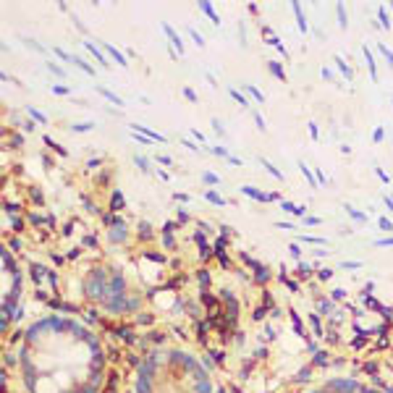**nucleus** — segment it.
<instances>
[{
    "instance_id": "nucleus-1",
    "label": "nucleus",
    "mask_w": 393,
    "mask_h": 393,
    "mask_svg": "<svg viewBox=\"0 0 393 393\" xmlns=\"http://www.w3.org/2000/svg\"><path fill=\"white\" fill-rule=\"evenodd\" d=\"M98 45H100L102 50H105V53H108L110 58L118 60V66H121V69H128V58L124 55V53H121V50L116 48V45H110V42H98Z\"/></svg>"
},
{
    "instance_id": "nucleus-2",
    "label": "nucleus",
    "mask_w": 393,
    "mask_h": 393,
    "mask_svg": "<svg viewBox=\"0 0 393 393\" xmlns=\"http://www.w3.org/2000/svg\"><path fill=\"white\" fill-rule=\"evenodd\" d=\"M128 128H131V131H137V134H142V137L152 139V142H160V145H166V137H163V134H157L155 128L145 126V124H131Z\"/></svg>"
},
{
    "instance_id": "nucleus-3",
    "label": "nucleus",
    "mask_w": 393,
    "mask_h": 393,
    "mask_svg": "<svg viewBox=\"0 0 393 393\" xmlns=\"http://www.w3.org/2000/svg\"><path fill=\"white\" fill-rule=\"evenodd\" d=\"M239 192L257 199V202H273V194H265V192H260V189H255V187H241Z\"/></svg>"
},
{
    "instance_id": "nucleus-4",
    "label": "nucleus",
    "mask_w": 393,
    "mask_h": 393,
    "mask_svg": "<svg viewBox=\"0 0 393 393\" xmlns=\"http://www.w3.org/2000/svg\"><path fill=\"white\" fill-rule=\"evenodd\" d=\"M163 32H166L168 39H171V45H173V48L178 50V55H181V53H184V42H181V37H178L176 32H173V27H171L168 21H163Z\"/></svg>"
},
{
    "instance_id": "nucleus-5",
    "label": "nucleus",
    "mask_w": 393,
    "mask_h": 393,
    "mask_svg": "<svg viewBox=\"0 0 393 393\" xmlns=\"http://www.w3.org/2000/svg\"><path fill=\"white\" fill-rule=\"evenodd\" d=\"M84 48H87L89 53H92V55H95V58L100 60V66H102V69H110L108 58H105V55H102V53H100V45H95V42H92V39H84Z\"/></svg>"
},
{
    "instance_id": "nucleus-6",
    "label": "nucleus",
    "mask_w": 393,
    "mask_h": 393,
    "mask_svg": "<svg viewBox=\"0 0 393 393\" xmlns=\"http://www.w3.org/2000/svg\"><path fill=\"white\" fill-rule=\"evenodd\" d=\"M296 166H299V171H302V173H305V178L309 181V187H312V189L320 187V184H317V178H314V171H312V168H307L305 160H296Z\"/></svg>"
},
{
    "instance_id": "nucleus-7",
    "label": "nucleus",
    "mask_w": 393,
    "mask_h": 393,
    "mask_svg": "<svg viewBox=\"0 0 393 393\" xmlns=\"http://www.w3.org/2000/svg\"><path fill=\"white\" fill-rule=\"evenodd\" d=\"M291 8H294V13H296V21H299V32H309V24H307V16H305V11H302V6H299V3H291Z\"/></svg>"
},
{
    "instance_id": "nucleus-8",
    "label": "nucleus",
    "mask_w": 393,
    "mask_h": 393,
    "mask_svg": "<svg viewBox=\"0 0 393 393\" xmlns=\"http://www.w3.org/2000/svg\"><path fill=\"white\" fill-rule=\"evenodd\" d=\"M362 53H364V58H367V69H370V76H373V81H378V69H375L373 53H370V48H367V45H362Z\"/></svg>"
},
{
    "instance_id": "nucleus-9",
    "label": "nucleus",
    "mask_w": 393,
    "mask_h": 393,
    "mask_svg": "<svg viewBox=\"0 0 393 393\" xmlns=\"http://www.w3.org/2000/svg\"><path fill=\"white\" fill-rule=\"evenodd\" d=\"M98 92L102 95V98L108 100V102H113V105H118V108H124V100L118 98L116 92H110V89H105V87H98Z\"/></svg>"
},
{
    "instance_id": "nucleus-10",
    "label": "nucleus",
    "mask_w": 393,
    "mask_h": 393,
    "mask_svg": "<svg viewBox=\"0 0 393 393\" xmlns=\"http://www.w3.org/2000/svg\"><path fill=\"white\" fill-rule=\"evenodd\" d=\"M333 63H335V66H338V71H341V74H344V76L349 79V81H352V79H354L352 66H346V60L341 58V55H333Z\"/></svg>"
},
{
    "instance_id": "nucleus-11",
    "label": "nucleus",
    "mask_w": 393,
    "mask_h": 393,
    "mask_svg": "<svg viewBox=\"0 0 393 393\" xmlns=\"http://www.w3.org/2000/svg\"><path fill=\"white\" fill-rule=\"evenodd\" d=\"M199 8L205 11L207 16L213 19V24H215V27H220V16L215 13V8H213V3H207V0H205V3H199Z\"/></svg>"
},
{
    "instance_id": "nucleus-12",
    "label": "nucleus",
    "mask_w": 393,
    "mask_h": 393,
    "mask_svg": "<svg viewBox=\"0 0 393 393\" xmlns=\"http://www.w3.org/2000/svg\"><path fill=\"white\" fill-rule=\"evenodd\" d=\"M267 69H270V74H273L275 79H281V81H286V71L281 69V63H278V60H270V63H267Z\"/></svg>"
},
{
    "instance_id": "nucleus-13",
    "label": "nucleus",
    "mask_w": 393,
    "mask_h": 393,
    "mask_svg": "<svg viewBox=\"0 0 393 393\" xmlns=\"http://www.w3.org/2000/svg\"><path fill=\"white\" fill-rule=\"evenodd\" d=\"M378 19H380L383 29H391V19H388V8L385 6H378Z\"/></svg>"
},
{
    "instance_id": "nucleus-14",
    "label": "nucleus",
    "mask_w": 393,
    "mask_h": 393,
    "mask_svg": "<svg viewBox=\"0 0 393 393\" xmlns=\"http://www.w3.org/2000/svg\"><path fill=\"white\" fill-rule=\"evenodd\" d=\"M260 163L265 166V171H267V173H270V176H273V178H284V173H281V171H278V168H275L273 163L267 160V157H260Z\"/></svg>"
},
{
    "instance_id": "nucleus-15",
    "label": "nucleus",
    "mask_w": 393,
    "mask_h": 393,
    "mask_svg": "<svg viewBox=\"0 0 393 393\" xmlns=\"http://www.w3.org/2000/svg\"><path fill=\"white\" fill-rule=\"evenodd\" d=\"M299 241H307V244H314V246H328V241H325V239H320V236H305V234H299Z\"/></svg>"
},
{
    "instance_id": "nucleus-16",
    "label": "nucleus",
    "mask_w": 393,
    "mask_h": 393,
    "mask_svg": "<svg viewBox=\"0 0 393 393\" xmlns=\"http://www.w3.org/2000/svg\"><path fill=\"white\" fill-rule=\"evenodd\" d=\"M228 92H231V98H234L236 102L241 105V108H249V100L244 98V92H239V89H236V87H231V89H228Z\"/></svg>"
},
{
    "instance_id": "nucleus-17",
    "label": "nucleus",
    "mask_w": 393,
    "mask_h": 393,
    "mask_svg": "<svg viewBox=\"0 0 393 393\" xmlns=\"http://www.w3.org/2000/svg\"><path fill=\"white\" fill-rule=\"evenodd\" d=\"M335 13H338V24L341 27H349V16H346V8H344V3H335Z\"/></svg>"
},
{
    "instance_id": "nucleus-18",
    "label": "nucleus",
    "mask_w": 393,
    "mask_h": 393,
    "mask_svg": "<svg viewBox=\"0 0 393 393\" xmlns=\"http://www.w3.org/2000/svg\"><path fill=\"white\" fill-rule=\"evenodd\" d=\"M281 207H284L286 213H294V215H305V207H296L294 202H284V199H281Z\"/></svg>"
},
{
    "instance_id": "nucleus-19",
    "label": "nucleus",
    "mask_w": 393,
    "mask_h": 393,
    "mask_svg": "<svg viewBox=\"0 0 393 393\" xmlns=\"http://www.w3.org/2000/svg\"><path fill=\"white\" fill-rule=\"evenodd\" d=\"M244 89L249 92V95H252V100H257V102H265V95H262V92H260L255 84H244Z\"/></svg>"
},
{
    "instance_id": "nucleus-20",
    "label": "nucleus",
    "mask_w": 393,
    "mask_h": 393,
    "mask_svg": "<svg viewBox=\"0 0 393 393\" xmlns=\"http://www.w3.org/2000/svg\"><path fill=\"white\" fill-rule=\"evenodd\" d=\"M346 213H349V215H352L354 220H359V223H367V215H364V213H359V210H357V207L346 205Z\"/></svg>"
},
{
    "instance_id": "nucleus-21",
    "label": "nucleus",
    "mask_w": 393,
    "mask_h": 393,
    "mask_svg": "<svg viewBox=\"0 0 393 393\" xmlns=\"http://www.w3.org/2000/svg\"><path fill=\"white\" fill-rule=\"evenodd\" d=\"M205 196H207V202H213V205H218V207L226 205V199L220 194H215V192H205Z\"/></svg>"
},
{
    "instance_id": "nucleus-22",
    "label": "nucleus",
    "mask_w": 393,
    "mask_h": 393,
    "mask_svg": "<svg viewBox=\"0 0 393 393\" xmlns=\"http://www.w3.org/2000/svg\"><path fill=\"white\" fill-rule=\"evenodd\" d=\"M187 32H189V37H192V39L196 42V48H205V37H202V34H199V32H196L194 27H189Z\"/></svg>"
},
{
    "instance_id": "nucleus-23",
    "label": "nucleus",
    "mask_w": 393,
    "mask_h": 393,
    "mask_svg": "<svg viewBox=\"0 0 393 393\" xmlns=\"http://www.w3.org/2000/svg\"><path fill=\"white\" fill-rule=\"evenodd\" d=\"M74 66H79V69L84 71V74H89V76H95V69L89 66L87 60H81V58H74Z\"/></svg>"
},
{
    "instance_id": "nucleus-24",
    "label": "nucleus",
    "mask_w": 393,
    "mask_h": 393,
    "mask_svg": "<svg viewBox=\"0 0 393 393\" xmlns=\"http://www.w3.org/2000/svg\"><path fill=\"white\" fill-rule=\"evenodd\" d=\"M27 116L34 118V121H39V124H48V116H42V113H39L37 108H32V105L27 108Z\"/></svg>"
},
{
    "instance_id": "nucleus-25",
    "label": "nucleus",
    "mask_w": 393,
    "mask_h": 393,
    "mask_svg": "<svg viewBox=\"0 0 393 393\" xmlns=\"http://www.w3.org/2000/svg\"><path fill=\"white\" fill-rule=\"evenodd\" d=\"M134 163H137V166L142 168V171H145V173H152V166H149V160H147V157L137 155V157H134Z\"/></svg>"
},
{
    "instance_id": "nucleus-26",
    "label": "nucleus",
    "mask_w": 393,
    "mask_h": 393,
    "mask_svg": "<svg viewBox=\"0 0 393 393\" xmlns=\"http://www.w3.org/2000/svg\"><path fill=\"white\" fill-rule=\"evenodd\" d=\"M74 131H76V134H84V131H89V128H95V124H92V121H84V124H74Z\"/></svg>"
},
{
    "instance_id": "nucleus-27",
    "label": "nucleus",
    "mask_w": 393,
    "mask_h": 393,
    "mask_svg": "<svg viewBox=\"0 0 393 393\" xmlns=\"http://www.w3.org/2000/svg\"><path fill=\"white\" fill-rule=\"evenodd\" d=\"M375 45H378V50H380V53L385 55V60H388V63L393 66V50H388V45H383V42H375Z\"/></svg>"
},
{
    "instance_id": "nucleus-28",
    "label": "nucleus",
    "mask_w": 393,
    "mask_h": 393,
    "mask_svg": "<svg viewBox=\"0 0 393 393\" xmlns=\"http://www.w3.org/2000/svg\"><path fill=\"white\" fill-rule=\"evenodd\" d=\"M53 53H55V55H58L60 60H66V63H74V55H69V53H66V50H60V48H53Z\"/></svg>"
},
{
    "instance_id": "nucleus-29",
    "label": "nucleus",
    "mask_w": 393,
    "mask_h": 393,
    "mask_svg": "<svg viewBox=\"0 0 393 393\" xmlns=\"http://www.w3.org/2000/svg\"><path fill=\"white\" fill-rule=\"evenodd\" d=\"M45 145H48V147H53V149H55V152H58V155H66V149L60 147L58 142H53V139H50V137H45Z\"/></svg>"
},
{
    "instance_id": "nucleus-30",
    "label": "nucleus",
    "mask_w": 393,
    "mask_h": 393,
    "mask_svg": "<svg viewBox=\"0 0 393 393\" xmlns=\"http://www.w3.org/2000/svg\"><path fill=\"white\" fill-rule=\"evenodd\" d=\"M210 124H213V128H215V134H218V137H226V128H223V124H220L218 118H213Z\"/></svg>"
},
{
    "instance_id": "nucleus-31",
    "label": "nucleus",
    "mask_w": 393,
    "mask_h": 393,
    "mask_svg": "<svg viewBox=\"0 0 393 393\" xmlns=\"http://www.w3.org/2000/svg\"><path fill=\"white\" fill-rule=\"evenodd\" d=\"M48 69L53 71V74H55V76H58V79H66V71L60 69L58 63H48Z\"/></svg>"
},
{
    "instance_id": "nucleus-32",
    "label": "nucleus",
    "mask_w": 393,
    "mask_h": 393,
    "mask_svg": "<svg viewBox=\"0 0 393 393\" xmlns=\"http://www.w3.org/2000/svg\"><path fill=\"white\" fill-rule=\"evenodd\" d=\"M378 226L383 228V231H388V234H393V220H388V218H380Z\"/></svg>"
},
{
    "instance_id": "nucleus-33",
    "label": "nucleus",
    "mask_w": 393,
    "mask_h": 393,
    "mask_svg": "<svg viewBox=\"0 0 393 393\" xmlns=\"http://www.w3.org/2000/svg\"><path fill=\"white\" fill-rule=\"evenodd\" d=\"M270 45H273L275 50H281V53H284V58H286V55H288V53H286V48H284V45H281V39L273 37V34H270Z\"/></svg>"
},
{
    "instance_id": "nucleus-34",
    "label": "nucleus",
    "mask_w": 393,
    "mask_h": 393,
    "mask_svg": "<svg viewBox=\"0 0 393 393\" xmlns=\"http://www.w3.org/2000/svg\"><path fill=\"white\" fill-rule=\"evenodd\" d=\"M202 181H205V184H220V178H218L215 173H202Z\"/></svg>"
},
{
    "instance_id": "nucleus-35",
    "label": "nucleus",
    "mask_w": 393,
    "mask_h": 393,
    "mask_svg": "<svg viewBox=\"0 0 393 393\" xmlns=\"http://www.w3.org/2000/svg\"><path fill=\"white\" fill-rule=\"evenodd\" d=\"M53 92H55V95H71V89L69 87H63V84H53Z\"/></svg>"
},
{
    "instance_id": "nucleus-36",
    "label": "nucleus",
    "mask_w": 393,
    "mask_h": 393,
    "mask_svg": "<svg viewBox=\"0 0 393 393\" xmlns=\"http://www.w3.org/2000/svg\"><path fill=\"white\" fill-rule=\"evenodd\" d=\"M375 173H378V178H380V181H383V184H391V176H388V173H385L383 168H375Z\"/></svg>"
},
{
    "instance_id": "nucleus-37",
    "label": "nucleus",
    "mask_w": 393,
    "mask_h": 393,
    "mask_svg": "<svg viewBox=\"0 0 393 393\" xmlns=\"http://www.w3.org/2000/svg\"><path fill=\"white\" fill-rule=\"evenodd\" d=\"M21 39H24V42H27V45H29L32 50H37V53H45V48H42V45H37L34 39H29V37H21Z\"/></svg>"
},
{
    "instance_id": "nucleus-38",
    "label": "nucleus",
    "mask_w": 393,
    "mask_h": 393,
    "mask_svg": "<svg viewBox=\"0 0 393 393\" xmlns=\"http://www.w3.org/2000/svg\"><path fill=\"white\" fill-rule=\"evenodd\" d=\"M255 124H257V128H260V131H265V128H267L265 118L260 116V113H255Z\"/></svg>"
},
{
    "instance_id": "nucleus-39",
    "label": "nucleus",
    "mask_w": 393,
    "mask_h": 393,
    "mask_svg": "<svg viewBox=\"0 0 393 393\" xmlns=\"http://www.w3.org/2000/svg\"><path fill=\"white\" fill-rule=\"evenodd\" d=\"M305 223L307 226H320L323 220H320V218H314V215H305Z\"/></svg>"
},
{
    "instance_id": "nucleus-40",
    "label": "nucleus",
    "mask_w": 393,
    "mask_h": 393,
    "mask_svg": "<svg viewBox=\"0 0 393 393\" xmlns=\"http://www.w3.org/2000/svg\"><path fill=\"white\" fill-rule=\"evenodd\" d=\"M275 228H281V231H294V223H286V220H278Z\"/></svg>"
},
{
    "instance_id": "nucleus-41",
    "label": "nucleus",
    "mask_w": 393,
    "mask_h": 393,
    "mask_svg": "<svg viewBox=\"0 0 393 393\" xmlns=\"http://www.w3.org/2000/svg\"><path fill=\"white\" fill-rule=\"evenodd\" d=\"M309 137H312L314 142L320 139V128H317V124H309Z\"/></svg>"
},
{
    "instance_id": "nucleus-42",
    "label": "nucleus",
    "mask_w": 393,
    "mask_h": 393,
    "mask_svg": "<svg viewBox=\"0 0 393 393\" xmlns=\"http://www.w3.org/2000/svg\"><path fill=\"white\" fill-rule=\"evenodd\" d=\"M375 246H393V236H388V239H378Z\"/></svg>"
},
{
    "instance_id": "nucleus-43",
    "label": "nucleus",
    "mask_w": 393,
    "mask_h": 393,
    "mask_svg": "<svg viewBox=\"0 0 393 393\" xmlns=\"http://www.w3.org/2000/svg\"><path fill=\"white\" fill-rule=\"evenodd\" d=\"M383 137H385V131H383V126H378V128H375V134H373V139H375V142H383Z\"/></svg>"
},
{
    "instance_id": "nucleus-44",
    "label": "nucleus",
    "mask_w": 393,
    "mask_h": 393,
    "mask_svg": "<svg viewBox=\"0 0 393 393\" xmlns=\"http://www.w3.org/2000/svg\"><path fill=\"white\" fill-rule=\"evenodd\" d=\"M213 155H220V157H226V160L231 157V155H228V149H226V147H213Z\"/></svg>"
},
{
    "instance_id": "nucleus-45",
    "label": "nucleus",
    "mask_w": 393,
    "mask_h": 393,
    "mask_svg": "<svg viewBox=\"0 0 393 393\" xmlns=\"http://www.w3.org/2000/svg\"><path fill=\"white\" fill-rule=\"evenodd\" d=\"M323 76L328 79V81H335V84H338V79H335V74L331 69H323Z\"/></svg>"
},
{
    "instance_id": "nucleus-46",
    "label": "nucleus",
    "mask_w": 393,
    "mask_h": 393,
    "mask_svg": "<svg viewBox=\"0 0 393 393\" xmlns=\"http://www.w3.org/2000/svg\"><path fill=\"white\" fill-rule=\"evenodd\" d=\"M184 98H187L189 102H196V95H194V92H192L189 87H184Z\"/></svg>"
},
{
    "instance_id": "nucleus-47",
    "label": "nucleus",
    "mask_w": 393,
    "mask_h": 393,
    "mask_svg": "<svg viewBox=\"0 0 393 393\" xmlns=\"http://www.w3.org/2000/svg\"><path fill=\"white\" fill-rule=\"evenodd\" d=\"M124 205V196H121V192H116V194H113V207H121Z\"/></svg>"
},
{
    "instance_id": "nucleus-48",
    "label": "nucleus",
    "mask_w": 393,
    "mask_h": 393,
    "mask_svg": "<svg viewBox=\"0 0 393 393\" xmlns=\"http://www.w3.org/2000/svg\"><path fill=\"white\" fill-rule=\"evenodd\" d=\"M192 134H194V137L199 139V145H205V134H202L199 128H192Z\"/></svg>"
},
{
    "instance_id": "nucleus-49",
    "label": "nucleus",
    "mask_w": 393,
    "mask_h": 393,
    "mask_svg": "<svg viewBox=\"0 0 393 393\" xmlns=\"http://www.w3.org/2000/svg\"><path fill=\"white\" fill-rule=\"evenodd\" d=\"M359 262H344V270H359Z\"/></svg>"
},
{
    "instance_id": "nucleus-50",
    "label": "nucleus",
    "mask_w": 393,
    "mask_h": 393,
    "mask_svg": "<svg viewBox=\"0 0 393 393\" xmlns=\"http://www.w3.org/2000/svg\"><path fill=\"white\" fill-rule=\"evenodd\" d=\"M288 252H291V255H294V257L302 255V249H299V244H291V246H288Z\"/></svg>"
},
{
    "instance_id": "nucleus-51",
    "label": "nucleus",
    "mask_w": 393,
    "mask_h": 393,
    "mask_svg": "<svg viewBox=\"0 0 393 393\" xmlns=\"http://www.w3.org/2000/svg\"><path fill=\"white\" fill-rule=\"evenodd\" d=\"M314 178H317V184H325V173H323V171H314Z\"/></svg>"
},
{
    "instance_id": "nucleus-52",
    "label": "nucleus",
    "mask_w": 393,
    "mask_h": 393,
    "mask_svg": "<svg viewBox=\"0 0 393 393\" xmlns=\"http://www.w3.org/2000/svg\"><path fill=\"white\" fill-rule=\"evenodd\" d=\"M173 199H176V202H189V194H178V192H176V194H173Z\"/></svg>"
},
{
    "instance_id": "nucleus-53",
    "label": "nucleus",
    "mask_w": 393,
    "mask_h": 393,
    "mask_svg": "<svg viewBox=\"0 0 393 393\" xmlns=\"http://www.w3.org/2000/svg\"><path fill=\"white\" fill-rule=\"evenodd\" d=\"M189 220V215L184 213V210H178V223H187Z\"/></svg>"
},
{
    "instance_id": "nucleus-54",
    "label": "nucleus",
    "mask_w": 393,
    "mask_h": 393,
    "mask_svg": "<svg viewBox=\"0 0 393 393\" xmlns=\"http://www.w3.org/2000/svg\"><path fill=\"white\" fill-rule=\"evenodd\" d=\"M157 163H163V166H171V157H166V155H157Z\"/></svg>"
},
{
    "instance_id": "nucleus-55",
    "label": "nucleus",
    "mask_w": 393,
    "mask_h": 393,
    "mask_svg": "<svg viewBox=\"0 0 393 393\" xmlns=\"http://www.w3.org/2000/svg\"><path fill=\"white\" fill-rule=\"evenodd\" d=\"M184 147H189V149H192V152H199V149H196V145H192L189 139H184Z\"/></svg>"
},
{
    "instance_id": "nucleus-56",
    "label": "nucleus",
    "mask_w": 393,
    "mask_h": 393,
    "mask_svg": "<svg viewBox=\"0 0 393 393\" xmlns=\"http://www.w3.org/2000/svg\"><path fill=\"white\" fill-rule=\"evenodd\" d=\"M391 8H393V3H391Z\"/></svg>"
},
{
    "instance_id": "nucleus-57",
    "label": "nucleus",
    "mask_w": 393,
    "mask_h": 393,
    "mask_svg": "<svg viewBox=\"0 0 393 393\" xmlns=\"http://www.w3.org/2000/svg\"><path fill=\"white\" fill-rule=\"evenodd\" d=\"M391 102H393V98H391Z\"/></svg>"
}]
</instances>
